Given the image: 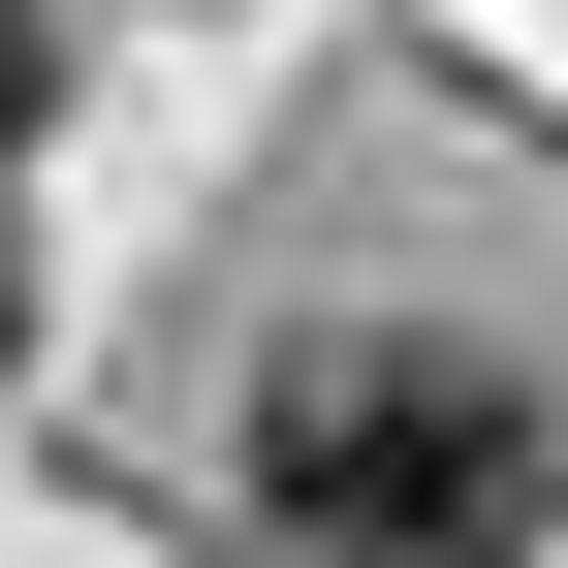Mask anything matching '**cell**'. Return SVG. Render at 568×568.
<instances>
[{
	"instance_id": "6da1fadb",
	"label": "cell",
	"mask_w": 568,
	"mask_h": 568,
	"mask_svg": "<svg viewBox=\"0 0 568 568\" xmlns=\"http://www.w3.org/2000/svg\"><path fill=\"white\" fill-rule=\"evenodd\" d=\"M537 379L506 347H284L253 379V537L284 568H537Z\"/></svg>"
},
{
	"instance_id": "7a4b0ae2",
	"label": "cell",
	"mask_w": 568,
	"mask_h": 568,
	"mask_svg": "<svg viewBox=\"0 0 568 568\" xmlns=\"http://www.w3.org/2000/svg\"><path fill=\"white\" fill-rule=\"evenodd\" d=\"M0 347H32V253H0Z\"/></svg>"
}]
</instances>
